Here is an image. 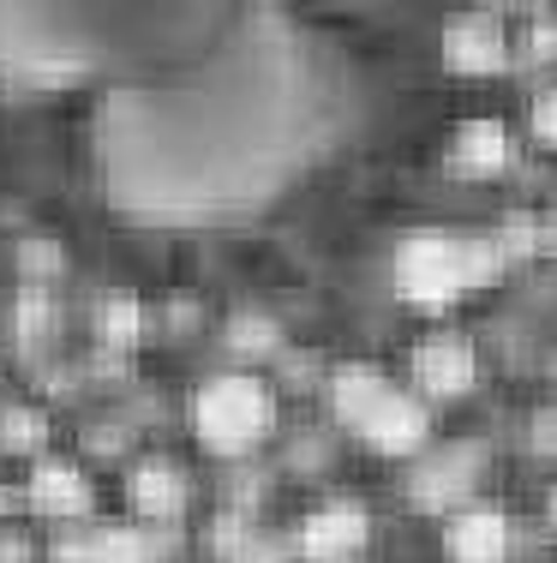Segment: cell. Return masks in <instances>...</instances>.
I'll list each match as a JSON object with an SVG mask.
<instances>
[{
    "instance_id": "cell-1",
    "label": "cell",
    "mask_w": 557,
    "mask_h": 563,
    "mask_svg": "<svg viewBox=\"0 0 557 563\" xmlns=\"http://www.w3.org/2000/svg\"><path fill=\"white\" fill-rule=\"evenodd\" d=\"M348 60L288 7H229L222 31L97 97L85 126L102 205L132 228H234L288 198L348 126Z\"/></svg>"
},
{
    "instance_id": "cell-2",
    "label": "cell",
    "mask_w": 557,
    "mask_h": 563,
    "mask_svg": "<svg viewBox=\"0 0 557 563\" xmlns=\"http://www.w3.org/2000/svg\"><path fill=\"white\" fill-rule=\"evenodd\" d=\"M229 7H0V90H114L222 31Z\"/></svg>"
},
{
    "instance_id": "cell-3",
    "label": "cell",
    "mask_w": 557,
    "mask_h": 563,
    "mask_svg": "<svg viewBox=\"0 0 557 563\" xmlns=\"http://www.w3.org/2000/svg\"><path fill=\"white\" fill-rule=\"evenodd\" d=\"M503 271V246L480 234H449V228H420L396 246L390 258V282L408 306L420 312H449L461 294L498 282Z\"/></svg>"
},
{
    "instance_id": "cell-4",
    "label": "cell",
    "mask_w": 557,
    "mask_h": 563,
    "mask_svg": "<svg viewBox=\"0 0 557 563\" xmlns=\"http://www.w3.org/2000/svg\"><path fill=\"white\" fill-rule=\"evenodd\" d=\"M330 408H336V420L378 455H420L432 438L426 401L414 390H402V384H390L378 366H360V360L330 372Z\"/></svg>"
},
{
    "instance_id": "cell-5",
    "label": "cell",
    "mask_w": 557,
    "mask_h": 563,
    "mask_svg": "<svg viewBox=\"0 0 557 563\" xmlns=\"http://www.w3.org/2000/svg\"><path fill=\"white\" fill-rule=\"evenodd\" d=\"M192 438L204 444L210 455H246L270 438L276 426V401H270V384L252 378V372H216L192 390Z\"/></svg>"
},
{
    "instance_id": "cell-6",
    "label": "cell",
    "mask_w": 557,
    "mask_h": 563,
    "mask_svg": "<svg viewBox=\"0 0 557 563\" xmlns=\"http://www.w3.org/2000/svg\"><path fill=\"white\" fill-rule=\"evenodd\" d=\"M480 378V354L461 330H432V336L414 342V390L432 401H456L474 390Z\"/></svg>"
},
{
    "instance_id": "cell-7",
    "label": "cell",
    "mask_w": 557,
    "mask_h": 563,
    "mask_svg": "<svg viewBox=\"0 0 557 563\" xmlns=\"http://www.w3.org/2000/svg\"><path fill=\"white\" fill-rule=\"evenodd\" d=\"M371 540V516L354 498H330L300 521V558L307 563H354Z\"/></svg>"
},
{
    "instance_id": "cell-8",
    "label": "cell",
    "mask_w": 557,
    "mask_h": 563,
    "mask_svg": "<svg viewBox=\"0 0 557 563\" xmlns=\"http://www.w3.org/2000/svg\"><path fill=\"white\" fill-rule=\"evenodd\" d=\"M510 516L492 504H456L444 521V558L449 563H510Z\"/></svg>"
},
{
    "instance_id": "cell-9",
    "label": "cell",
    "mask_w": 557,
    "mask_h": 563,
    "mask_svg": "<svg viewBox=\"0 0 557 563\" xmlns=\"http://www.w3.org/2000/svg\"><path fill=\"white\" fill-rule=\"evenodd\" d=\"M444 60H449V73H498L510 60V24L498 12H461V19H449Z\"/></svg>"
},
{
    "instance_id": "cell-10",
    "label": "cell",
    "mask_w": 557,
    "mask_h": 563,
    "mask_svg": "<svg viewBox=\"0 0 557 563\" xmlns=\"http://www.w3.org/2000/svg\"><path fill=\"white\" fill-rule=\"evenodd\" d=\"M510 156L515 144L503 120H461L449 132V174H461V180H492V174L510 168Z\"/></svg>"
},
{
    "instance_id": "cell-11",
    "label": "cell",
    "mask_w": 557,
    "mask_h": 563,
    "mask_svg": "<svg viewBox=\"0 0 557 563\" xmlns=\"http://www.w3.org/2000/svg\"><path fill=\"white\" fill-rule=\"evenodd\" d=\"M126 498H132L138 516L168 521V516L186 509V479H180V467H168V462H138L132 479H126Z\"/></svg>"
},
{
    "instance_id": "cell-12",
    "label": "cell",
    "mask_w": 557,
    "mask_h": 563,
    "mask_svg": "<svg viewBox=\"0 0 557 563\" xmlns=\"http://www.w3.org/2000/svg\"><path fill=\"white\" fill-rule=\"evenodd\" d=\"M31 504L43 509V516H85L90 509V479L85 467L73 462H43L31 474Z\"/></svg>"
},
{
    "instance_id": "cell-13",
    "label": "cell",
    "mask_w": 557,
    "mask_h": 563,
    "mask_svg": "<svg viewBox=\"0 0 557 563\" xmlns=\"http://www.w3.org/2000/svg\"><path fill=\"white\" fill-rule=\"evenodd\" d=\"M468 486H474V462H468V455H456V462H426L414 474V504L420 509H444V504H456Z\"/></svg>"
},
{
    "instance_id": "cell-14",
    "label": "cell",
    "mask_w": 557,
    "mask_h": 563,
    "mask_svg": "<svg viewBox=\"0 0 557 563\" xmlns=\"http://www.w3.org/2000/svg\"><path fill=\"white\" fill-rule=\"evenodd\" d=\"M527 132H534L539 144H557V85L534 97V109H527Z\"/></svg>"
},
{
    "instance_id": "cell-15",
    "label": "cell",
    "mask_w": 557,
    "mask_h": 563,
    "mask_svg": "<svg viewBox=\"0 0 557 563\" xmlns=\"http://www.w3.org/2000/svg\"><path fill=\"white\" fill-rule=\"evenodd\" d=\"M534 444L546 455H557V413H539V420H534Z\"/></svg>"
},
{
    "instance_id": "cell-16",
    "label": "cell",
    "mask_w": 557,
    "mask_h": 563,
    "mask_svg": "<svg viewBox=\"0 0 557 563\" xmlns=\"http://www.w3.org/2000/svg\"><path fill=\"white\" fill-rule=\"evenodd\" d=\"M546 516H552V528H557V492H552V504H546Z\"/></svg>"
},
{
    "instance_id": "cell-17",
    "label": "cell",
    "mask_w": 557,
    "mask_h": 563,
    "mask_svg": "<svg viewBox=\"0 0 557 563\" xmlns=\"http://www.w3.org/2000/svg\"><path fill=\"white\" fill-rule=\"evenodd\" d=\"M546 234H552V252H557V210H552V228H546Z\"/></svg>"
}]
</instances>
